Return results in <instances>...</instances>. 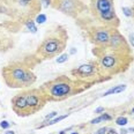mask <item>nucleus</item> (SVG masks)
I'll use <instances>...</instances> for the list:
<instances>
[{
	"label": "nucleus",
	"mask_w": 134,
	"mask_h": 134,
	"mask_svg": "<svg viewBox=\"0 0 134 134\" xmlns=\"http://www.w3.org/2000/svg\"><path fill=\"white\" fill-rule=\"evenodd\" d=\"M68 58H69V54H68V53H63V54H60L59 57L57 58V63H58V64L66 63V61L68 60Z\"/></svg>",
	"instance_id": "4468645a"
},
{
	"label": "nucleus",
	"mask_w": 134,
	"mask_h": 134,
	"mask_svg": "<svg viewBox=\"0 0 134 134\" xmlns=\"http://www.w3.org/2000/svg\"><path fill=\"white\" fill-rule=\"evenodd\" d=\"M9 126H10V124L7 120H2L1 122H0V127L1 128H5V130H6V128H8Z\"/></svg>",
	"instance_id": "a211bd4d"
},
{
	"label": "nucleus",
	"mask_w": 134,
	"mask_h": 134,
	"mask_svg": "<svg viewBox=\"0 0 134 134\" xmlns=\"http://www.w3.org/2000/svg\"><path fill=\"white\" fill-rule=\"evenodd\" d=\"M42 2L40 0H0V13L10 14L21 13V10L30 12L34 15L41 9Z\"/></svg>",
	"instance_id": "39448f33"
},
{
	"label": "nucleus",
	"mask_w": 134,
	"mask_h": 134,
	"mask_svg": "<svg viewBox=\"0 0 134 134\" xmlns=\"http://www.w3.org/2000/svg\"><path fill=\"white\" fill-rule=\"evenodd\" d=\"M57 114H58V112H55V111H53V112H51L50 114H47V116L45 117V120H49V121H50L52 118H53V117L57 116Z\"/></svg>",
	"instance_id": "6ab92c4d"
},
{
	"label": "nucleus",
	"mask_w": 134,
	"mask_h": 134,
	"mask_svg": "<svg viewBox=\"0 0 134 134\" xmlns=\"http://www.w3.org/2000/svg\"><path fill=\"white\" fill-rule=\"evenodd\" d=\"M127 131H128V132H132V133H133V132H134V127H131L130 130H127Z\"/></svg>",
	"instance_id": "cd10ccee"
},
{
	"label": "nucleus",
	"mask_w": 134,
	"mask_h": 134,
	"mask_svg": "<svg viewBox=\"0 0 134 134\" xmlns=\"http://www.w3.org/2000/svg\"><path fill=\"white\" fill-rule=\"evenodd\" d=\"M122 12H124V14L126 16H132L133 15V8H131V7H124L122 8Z\"/></svg>",
	"instance_id": "f3484780"
},
{
	"label": "nucleus",
	"mask_w": 134,
	"mask_h": 134,
	"mask_svg": "<svg viewBox=\"0 0 134 134\" xmlns=\"http://www.w3.org/2000/svg\"><path fill=\"white\" fill-rule=\"evenodd\" d=\"M126 89V86L125 85H120V86H116V87L109 89L107 93H104L103 96H109V95H114V94H119V93H122V91Z\"/></svg>",
	"instance_id": "9d476101"
},
{
	"label": "nucleus",
	"mask_w": 134,
	"mask_h": 134,
	"mask_svg": "<svg viewBox=\"0 0 134 134\" xmlns=\"http://www.w3.org/2000/svg\"><path fill=\"white\" fill-rule=\"evenodd\" d=\"M2 76L5 82L10 88H24L31 86L36 81L35 74L28 67L21 64H12L4 67Z\"/></svg>",
	"instance_id": "f257e3e1"
},
{
	"label": "nucleus",
	"mask_w": 134,
	"mask_h": 134,
	"mask_svg": "<svg viewBox=\"0 0 134 134\" xmlns=\"http://www.w3.org/2000/svg\"><path fill=\"white\" fill-rule=\"evenodd\" d=\"M80 82H73L67 77H59L42 87V90L45 94L49 100H61L71 96L73 93H79L83 88L80 87Z\"/></svg>",
	"instance_id": "f03ea898"
},
{
	"label": "nucleus",
	"mask_w": 134,
	"mask_h": 134,
	"mask_svg": "<svg viewBox=\"0 0 134 134\" xmlns=\"http://www.w3.org/2000/svg\"><path fill=\"white\" fill-rule=\"evenodd\" d=\"M126 52H120L112 50L110 53H104L99 55V66L105 73H117L121 69L126 68Z\"/></svg>",
	"instance_id": "423d86ee"
},
{
	"label": "nucleus",
	"mask_w": 134,
	"mask_h": 134,
	"mask_svg": "<svg viewBox=\"0 0 134 134\" xmlns=\"http://www.w3.org/2000/svg\"><path fill=\"white\" fill-rule=\"evenodd\" d=\"M69 53H71V54L76 53V49H75V47H72V49H71V51H69Z\"/></svg>",
	"instance_id": "393cba45"
},
{
	"label": "nucleus",
	"mask_w": 134,
	"mask_h": 134,
	"mask_svg": "<svg viewBox=\"0 0 134 134\" xmlns=\"http://www.w3.org/2000/svg\"><path fill=\"white\" fill-rule=\"evenodd\" d=\"M45 21H46L45 14H38L37 18H36V23H38V24H43Z\"/></svg>",
	"instance_id": "dca6fc26"
},
{
	"label": "nucleus",
	"mask_w": 134,
	"mask_h": 134,
	"mask_svg": "<svg viewBox=\"0 0 134 134\" xmlns=\"http://www.w3.org/2000/svg\"><path fill=\"white\" fill-rule=\"evenodd\" d=\"M107 131H108L107 127H102V128H99L95 134H107Z\"/></svg>",
	"instance_id": "aec40b11"
},
{
	"label": "nucleus",
	"mask_w": 134,
	"mask_h": 134,
	"mask_svg": "<svg viewBox=\"0 0 134 134\" xmlns=\"http://www.w3.org/2000/svg\"><path fill=\"white\" fill-rule=\"evenodd\" d=\"M111 35H112V34L110 32V30H109L108 28H104V27L96 28V29H93V31H90L91 42L95 43L96 45H99V46L109 45Z\"/></svg>",
	"instance_id": "1a4fd4ad"
},
{
	"label": "nucleus",
	"mask_w": 134,
	"mask_h": 134,
	"mask_svg": "<svg viewBox=\"0 0 134 134\" xmlns=\"http://www.w3.org/2000/svg\"><path fill=\"white\" fill-rule=\"evenodd\" d=\"M41 2L44 7H49L51 5V0H41Z\"/></svg>",
	"instance_id": "412c9836"
},
{
	"label": "nucleus",
	"mask_w": 134,
	"mask_h": 134,
	"mask_svg": "<svg viewBox=\"0 0 134 134\" xmlns=\"http://www.w3.org/2000/svg\"><path fill=\"white\" fill-rule=\"evenodd\" d=\"M127 118L126 117H118V118L116 119V124L119 125V126H125V125L127 124Z\"/></svg>",
	"instance_id": "2eb2a0df"
},
{
	"label": "nucleus",
	"mask_w": 134,
	"mask_h": 134,
	"mask_svg": "<svg viewBox=\"0 0 134 134\" xmlns=\"http://www.w3.org/2000/svg\"><path fill=\"white\" fill-rule=\"evenodd\" d=\"M132 113H134V108L132 109Z\"/></svg>",
	"instance_id": "c756f323"
},
{
	"label": "nucleus",
	"mask_w": 134,
	"mask_h": 134,
	"mask_svg": "<svg viewBox=\"0 0 134 134\" xmlns=\"http://www.w3.org/2000/svg\"><path fill=\"white\" fill-rule=\"evenodd\" d=\"M109 132H107V134H117V131L113 130V128H110V130H108Z\"/></svg>",
	"instance_id": "5701e85b"
},
{
	"label": "nucleus",
	"mask_w": 134,
	"mask_h": 134,
	"mask_svg": "<svg viewBox=\"0 0 134 134\" xmlns=\"http://www.w3.org/2000/svg\"><path fill=\"white\" fill-rule=\"evenodd\" d=\"M103 111H104L103 108H97L96 110H95V113H99V112H103Z\"/></svg>",
	"instance_id": "b1692460"
},
{
	"label": "nucleus",
	"mask_w": 134,
	"mask_h": 134,
	"mask_svg": "<svg viewBox=\"0 0 134 134\" xmlns=\"http://www.w3.org/2000/svg\"><path fill=\"white\" fill-rule=\"evenodd\" d=\"M128 40H130V43L132 44V46L134 47V32L133 34H130V37H128Z\"/></svg>",
	"instance_id": "4be33fe9"
},
{
	"label": "nucleus",
	"mask_w": 134,
	"mask_h": 134,
	"mask_svg": "<svg viewBox=\"0 0 134 134\" xmlns=\"http://www.w3.org/2000/svg\"><path fill=\"white\" fill-rule=\"evenodd\" d=\"M90 10L97 20L107 26H118L119 21L114 10L113 0H90Z\"/></svg>",
	"instance_id": "20e7f679"
},
{
	"label": "nucleus",
	"mask_w": 134,
	"mask_h": 134,
	"mask_svg": "<svg viewBox=\"0 0 134 134\" xmlns=\"http://www.w3.org/2000/svg\"><path fill=\"white\" fill-rule=\"evenodd\" d=\"M67 117H68V113H67V114H64V116H60V117H57V118H54V119H51L50 121L45 122V124H44V126H45V125H53V124H55V122H58V121L63 120V119L67 118Z\"/></svg>",
	"instance_id": "ddd939ff"
},
{
	"label": "nucleus",
	"mask_w": 134,
	"mask_h": 134,
	"mask_svg": "<svg viewBox=\"0 0 134 134\" xmlns=\"http://www.w3.org/2000/svg\"><path fill=\"white\" fill-rule=\"evenodd\" d=\"M127 132H128L127 130H122V128L120 130V134H127Z\"/></svg>",
	"instance_id": "a878e982"
},
{
	"label": "nucleus",
	"mask_w": 134,
	"mask_h": 134,
	"mask_svg": "<svg viewBox=\"0 0 134 134\" xmlns=\"http://www.w3.org/2000/svg\"><path fill=\"white\" fill-rule=\"evenodd\" d=\"M66 32L63 28H57V30L50 34L43 41L38 47L37 54L43 59H50L54 55L59 54L64 50L66 44Z\"/></svg>",
	"instance_id": "7ed1b4c3"
},
{
	"label": "nucleus",
	"mask_w": 134,
	"mask_h": 134,
	"mask_svg": "<svg viewBox=\"0 0 134 134\" xmlns=\"http://www.w3.org/2000/svg\"><path fill=\"white\" fill-rule=\"evenodd\" d=\"M26 27L28 28V30H29V31H31L32 34L37 32V27H36L35 22H34L32 20H28V21H26Z\"/></svg>",
	"instance_id": "f8f14e48"
},
{
	"label": "nucleus",
	"mask_w": 134,
	"mask_h": 134,
	"mask_svg": "<svg viewBox=\"0 0 134 134\" xmlns=\"http://www.w3.org/2000/svg\"><path fill=\"white\" fill-rule=\"evenodd\" d=\"M111 119H112V117L111 116H109L108 113H103L102 116H99V117H97V118L93 119V120L90 121V124H99V122H102V121L111 120Z\"/></svg>",
	"instance_id": "9b49d317"
},
{
	"label": "nucleus",
	"mask_w": 134,
	"mask_h": 134,
	"mask_svg": "<svg viewBox=\"0 0 134 134\" xmlns=\"http://www.w3.org/2000/svg\"><path fill=\"white\" fill-rule=\"evenodd\" d=\"M5 134H15V132H14V131H7Z\"/></svg>",
	"instance_id": "bb28decb"
},
{
	"label": "nucleus",
	"mask_w": 134,
	"mask_h": 134,
	"mask_svg": "<svg viewBox=\"0 0 134 134\" xmlns=\"http://www.w3.org/2000/svg\"><path fill=\"white\" fill-rule=\"evenodd\" d=\"M102 68L100 66L96 65L94 63L89 64H83V65L79 66L77 68H75L72 71V74L74 76H77L81 80H87V81H98V77H102Z\"/></svg>",
	"instance_id": "6e6552de"
},
{
	"label": "nucleus",
	"mask_w": 134,
	"mask_h": 134,
	"mask_svg": "<svg viewBox=\"0 0 134 134\" xmlns=\"http://www.w3.org/2000/svg\"><path fill=\"white\" fill-rule=\"evenodd\" d=\"M72 134H79V133H77V132H73V133H72Z\"/></svg>",
	"instance_id": "c85d7f7f"
},
{
	"label": "nucleus",
	"mask_w": 134,
	"mask_h": 134,
	"mask_svg": "<svg viewBox=\"0 0 134 134\" xmlns=\"http://www.w3.org/2000/svg\"><path fill=\"white\" fill-rule=\"evenodd\" d=\"M51 6L73 18L79 16L87 9V6L81 0H51Z\"/></svg>",
	"instance_id": "0eeeda50"
}]
</instances>
